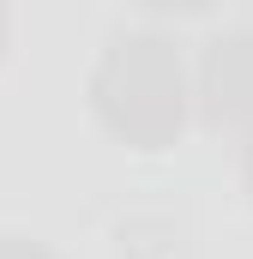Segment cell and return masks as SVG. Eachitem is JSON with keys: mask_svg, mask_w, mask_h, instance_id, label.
<instances>
[{"mask_svg": "<svg viewBox=\"0 0 253 259\" xmlns=\"http://www.w3.org/2000/svg\"><path fill=\"white\" fill-rule=\"evenodd\" d=\"M0 259H49V253H43V247H30V241H6Z\"/></svg>", "mask_w": 253, "mask_h": 259, "instance_id": "obj_3", "label": "cell"}, {"mask_svg": "<svg viewBox=\"0 0 253 259\" xmlns=\"http://www.w3.org/2000/svg\"><path fill=\"white\" fill-rule=\"evenodd\" d=\"M205 97H211V115L217 121L253 115V30H235V36H217L211 42Z\"/></svg>", "mask_w": 253, "mask_h": 259, "instance_id": "obj_2", "label": "cell"}, {"mask_svg": "<svg viewBox=\"0 0 253 259\" xmlns=\"http://www.w3.org/2000/svg\"><path fill=\"white\" fill-rule=\"evenodd\" d=\"M247 181H253V151H247Z\"/></svg>", "mask_w": 253, "mask_h": 259, "instance_id": "obj_4", "label": "cell"}, {"mask_svg": "<svg viewBox=\"0 0 253 259\" xmlns=\"http://www.w3.org/2000/svg\"><path fill=\"white\" fill-rule=\"evenodd\" d=\"M126 91H133V103H121L109 115L126 139L157 145V139H169V127H181V66L157 36H133V42H121L109 55L103 78H97V97L115 103Z\"/></svg>", "mask_w": 253, "mask_h": 259, "instance_id": "obj_1", "label": "cell"}]
</instances>
